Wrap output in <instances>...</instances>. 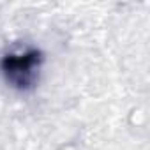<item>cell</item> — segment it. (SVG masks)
<instances>
[{
	"label": "cell",
	"mask_w": 150,
	"mask_h": 150,
	"mask_svg": "<svg viewBox=\"0 0 150 150\" xmlns=\"http://www.w3.org/2000/svg\"><path fill=\"white\" fill-rule=\"evenodd\" d=\"M42 64V53L35 48L11 51L0 60L6 81L18 90H28L37 81V72Z\"/></svg>",
	"instance_id": "6da1fadb"
}]
</instances>
